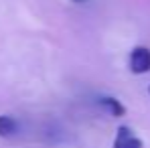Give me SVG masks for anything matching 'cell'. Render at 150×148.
<instances>
[{
    "label": "cell",
    "mask_w": 150,
    "mask_h": 148,
    "mask_svg": "<svg viewBox=\"0 0 150 148\" xmlns=\"http://www.w3.org/2000/svg\"><path fill=\"white\" fill-rule=\"evenodd\" d=\"M114 148H144V142L134 134V130L130 126H120L116 130V138H114Z\"/></svg>",
    "instance_id": "7a4b0ae2"
},
{
    "label": "cell",
    "mask_w": 150,
    "mask_h": 148,
    "mask_svg": "<svg viewBox=\"0 0 150 148\" xmlns=\"http://www.w3.org/2000/svg\"><path fill=\"white\" fill-rule=\"evenodd\" d=\"M148 93H150V87H148Z\"/></svg>",
    "instance_id": "8992f818"
},
{
    "label": "cell",
    "mask_w": 150,
    "mask_h": 148,
    "mask_svg": "<svg viewBox=\"0 0 150 148\" xmlns=\"http://www.w3.org/2000/svg\"><path fill=\"white\" fill-rule=\"evenodd\" d=\"M73 2H83V0H73Z\"/></svg>",
    "instance_id": "5b68a950"
},
{
    "label": "cell",
    "mask_w": 150,
    "mask_h": 148,
    "mask_svg": "<svg viewBox=\"0 0 150 148\" xmlns=\"http://www.w3.org/2000/svg\"><path fill=\"white\" fill-rule=\"evenodd\" d=\"M18 130H21V122L14 116H8V114L0 116V138H12L18 134Z\"/></svg>",
    "instance_id": "277c9868"
},
{
    "label": "cell",
    "mask_w": 150,
    "mask_h": 148,
    "mask_svg": "<svg viewBox=\"0 0 150 148\" xmlns=\"http://www.w3.org/2000/svg\"><path fill=\"white\" fill-rule=\"evenodd\" d=\"M98 103H100L101 108L110 114V116H114V118H122L126 114V108L124 103L120 101V99L112 98V96H101L100 99H98Z\"/></svg>",
    "instance_id": "3957f363"
},
{
    "label": "cell",
    "mask_w": 150,
    "mask_h": 148,
    "mask_svg": "<svg viewBox=\"0 0 150 148\" xmlns=\"http://www.w3.org/2000/svg\"><path fill=\"white\" fill-rule=\"evenodd\" d=\"M130 71L136 75H144L150 71V49L148 47H134L128 59Z\"/></svg>",
    "instance_id": "6da1fadb"
}]
</instances>
